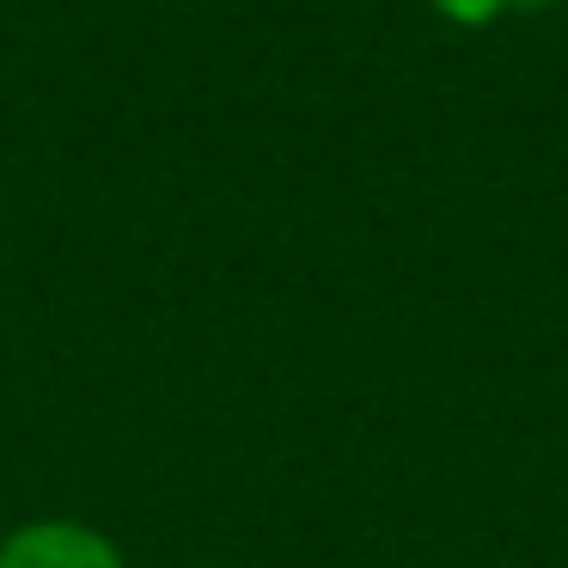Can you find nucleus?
I'll use <instances>...</instances> for the list:
<instances>
[{
    "label": "nucleus",
    "instance_id": "obj_1",
    "mask_svg": "<svg viewBox=\"0 0 568 568\" xmlns=\"http://www.w3.org/2000/svg\"><path fill=\"white\" fill-rule=\"evenodd\" d=\"M0 568H129V556L92 519L38 514V519H19L0 538Z\"/></svg>",
    "mask_w": 568,
    "mask_h": 568
},
{
    "label": "nucleus",
    "instance_id": "obj_3",
    "mask_svg": "<svg viewBox=\"0 0 568 568\" xmlns=\"http://www.w3.org/2000/svg\"><path fill=\"white\" fill-rule=\"evenodd\" d=\"M550 7H562V0H514V13H550Z\"/></svg>",
    "mask_w": 568,
    "mask_h": 568
},
{
    "label": "nucleus",
    "instance_id": "obj_4",
    "mask_svg": "<svg viewBox=\"0 0 568 568\" xmlns=\"http://www.w3.org/2000/svg\"><path fill=\"white\" fill-rule=\"evenodd\" d=\"M202 568H226V562H202Z\"/></svg>",
    "mask_w": 568,
    "mask_h": 568
},
{
    "label": "nucleus",
    "instance_id": "obj_2",
    "mask_svg": "<svg viewBox=\"0 0 568 568\" xmlns=\"http://www.w3.org/2000/svg\"><path fill=\"white\" fill-rule=\"evenodd\" d=\"M434 19H446L453 31H489L514 13V0H428Z\"/></svg>",
    "mask_w": 568,
    "mask_h": 568
}]
</instances>
